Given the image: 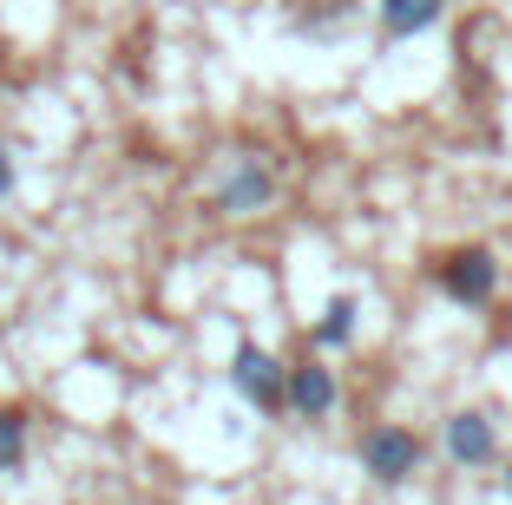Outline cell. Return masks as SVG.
<instances>
[{"mask_svg": "<svg viewBox=\"0 0 512 505\" xmlns=\"http://www.w3.org/2000/svg\"><path fill=\"white\" fill-rule=\"evenodd\" d=\"M355 328H362V302H355V296H329V309H322L316 328H309V342H316V348H348V342H355Z\"/></svg>", "mask_w": 512, "mask_h": 505, "instance_id": "8", "label": "cell"}, {"mask_svg": "<svg viewBox=\"0 0 512 505\" xmlns=\"http://www.w3.org/2000/svg\"><path fill=\"white\" fill-rule=\"evenodd\" d=\"M211 204H217V217H256V210H270L276 204V171L256 158V151H243L224 178H217Z\"/></svg>", "mask_w": 512, "mask_h": 505, "instance_id": "5", "label": "cell"}, {"mask_svg": "<svg viewBox=\"0 0 512 505\" xmlns=\"http://www.w3.org/2000/svg\"><path fill=\"white\" fill-rule=\"evenodd\" d=\"M14 191V158H7V145H0V197Z\"/></svg>", "mask_w": 512, "mask_h": 505, "instance_id": "10", "label": "cell"}, {"mask_svg": "<svg viewBox=\"0 0 512 505\" xmlns=\"http://www.w3.org/2000/svg\"><path fill=\"white\" fill-rule=\"evenodd\" d=\"M440 453H447V466H460V473L493 466L499 460V420L486 414V407H453V414L440 420Z\"/></svg>", "mask_w": 512, "mask_h": 505, "instance_id": "4", "label": "cell"}, {"mask_svg": "<svg viewBox=\"0 0 512 505\" xmlns=\"http://www.w3.org/2000/svg\"><path fill=\"white\" fill-rule=\"evenodd\" d=\"M230 387H237V401H250L256 414H289V361H276L270 348L256 342H237L230 355Z\"/></svg>", "mask_w": 512, "mask_h": 505, "instance_id": "3", "label": "cell"}, {"mask_svg": "<svg viewBox=\"0 0 512 505\" xmlns=\"http://www.w3.org/2000/svg\"><path fill=\"white\" fill-rule=\"evenodd\" d=\"M27 446H33V414L14 401H0V479L27 466Z\"/></svg>", "mask_w": 512, "mask_h": 505, "instance_id": "9", "label": "cell"}, {"mask_svg": "<svg viewBox=\"0 0 512 505\" xmlns=\"http://www.w3.org/2000/svg\"><path fill=\"white\" fill-rule=\"evenodd\" d=\"M427 269H434V289L453 302V309H493L499 256L486 250V243H453V250H440Z\"/></svg>", "mask_w": 512, "mask_h": 505, "instance_id": "1", "label": "cell"}, {"mask_svg": "<svg viewBox=\"0 0 512 505\" xmlns=\"http://www.w3.org/2000/svg\"><path fill=\"white\" fill-rule=\"evenodd\" d=\"M375 7H381V40H421L447 14V0H375Z\"/></svg>", "mask_w": 512, "mask_h": 505, "instance_id": "7", "label": "cell"}, {"mask_svg": "<svg viewBox=\"0 0 512 505\" xmlns=\"http://www.w3.org/2000/svg\"><path fill=\"white\" fill-rule=\"evenodd\" d=\"M355 460H362V473L375 479L381 492H394L427 466V440L414 427H401V420H375V427L362 433V446H355Z\"/></svg>", "mask_w": 512, "mask_h": 505, "instance_id": "2", "label": "cell"}, {"mask_svg": "<svg viewBox=\"0 0 512 505\" xmlns=\"http://www.w3.org/2000/svg\"><path fill=\"white\" fill-rule=\"evenodd\" d=\"M499 486H506V499H512V466H506V473H499Z\"/></svg>", "mask_w": 512, "mask_h": 505, "instance_id": "11", "label": "cell"}, {"mask_svg": "<svg viewBox=\"0 0 512 505\" xmlns=\"http://www.w3.org/2000/svg\"><path fill=\"white\" fill-rule=\"evenodd\" d=\"M283 394H289V414L296 420H329L335 407H342V381H335V368H322V361H296Z\"/></svg>", "mask_w": 512, "mask_h": 505, "instance_id": "6", "label": "cell"}]
</instances>
